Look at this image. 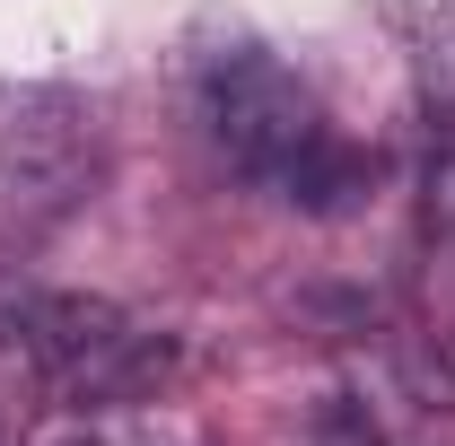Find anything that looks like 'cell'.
<instances>
[{
  "instance_id": "obj_1",
  "label": "cell",
  "mask_w": 455,
  "mask_h": 446,
  "mask_svg": "<svg viewBox=\"0 0 455 446\" xmlns=\"http://www.w3.org/2000/svg\"><path fill=\"white\" fill-rule=\"evenodd\" d=\"M184 88H193V123L211 131V149H220L245 184L281 193L289 211L333 219V211H350V202L368 193V158L324 123L315 88H307L281 53L228 36L211 53H193V79H184Z\"/></svg>"
},
{
  "instance_id": "obj_2",
  "label": "cell",
  "mask_w": 455,
  "mask_h": 446,
  "mask_svg": "<svg viewBox=\"0 0 455 446\" xmlns=\"http://www.w3.org/2000/svg\"><path fill=\"white\" fill-rule=\"evenodd\" d=\"M9 359L70 411L149 402L175 377V341L149 333L106 298H18L9 307Z\"/></svg>"
},
{
  "instance_id": "obj_3",
  "label": "cell",
  "mask_w": 455,
  "mask_h": 446,
  "mask_svg": "<svg viewBox=\"0 0 455 446\" xmlns=\"http://www.w3.org/2000/svg\"><path fill=\"white\" fill-rule=\"evenodd\" d=\"M97 184V106L70 88H18L0 106V219L53 227Z\"/></svg>"
},
{
  "instance_id": "obj_4",
  "label": "cell",
  "mask_w": 455,
  "mask_h": 446,
  "mask_svg": "<svg viewBox=\"0 0 455 446\" xmlns=\"http://www.w3.org/2000/svg\"><path fill=\"white\" fill-rule=\"evenodd\" d=\"M36 446H184V429L158 420V411H140V402H114V411H70V420H53Z\"/></svg>"
},
{
  "instance_id": "obj_5",
  "label": "cell",
  "mask_w": 455,
  "mask_h": 446,
  "mask_svg": "<svg viewBox=\"0 0 455 446\" xmlns=\"http://www.w3.org/2000/svg\"><path fill=\"white\" fill-rule=\"evenodd\" d=\"M298 446H386V420H377V402H359V394H324V402L307 411Z\"/></svg>"
},
{
  "instance_id": "obj_6",
  "label": "cell",
  "mask_w": 455,
  "mask_h": 446,
  "mask_svg": "<svg viewBox=\"0 0 455 446\" xmlns=\"http://www.w3.org/2000/svg\"><path fill=\"white\" fill-rule=\"evenodd\" d=\"M420 219H429L438 245H455V149H438L429 175H420Z\"/></svg>"
},
{
  "instance_id": "obj_7",
  "label": "cell",
  "mask_w": 455,
  "mask_h": 446,
  "mask_svg": "<svg viewBox=\"0 0 455 446\" xmlns=\"http://www.w3.org/2000/svg\"><path fill=\"white\" fill-rule=\"evenodd\" d=\"M447 44H455V18H447ZM447 61H455V53H447Z\"/></svg>"
}]
</instances>
